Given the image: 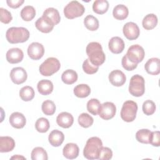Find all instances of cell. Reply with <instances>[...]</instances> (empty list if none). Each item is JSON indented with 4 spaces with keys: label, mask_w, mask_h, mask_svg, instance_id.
Returning a JSON list of instances; mask_svg holds the SVG:
<instances>
[{
    "label": "cell",
    "mask_w": 160,
    "mask_h": 160,
    "mask_svg": "<svg viewBox=\"0 0 160 160\" xmlns=\"http://www.w3.org/2000/svg\"><path fill=\"white\" fill-rule=\"evenodd\" d=\"M11 159H26V158L23 156H19V155H15L14 156H12L11 158Z\"/></svg>",
    "instance_id": "cell-46"
},
{
    "label": "cell",
    "mask_w": 160,
    "mask_h": 160,
    "mask_svg": "<svg viewBox=\"0 0 160 160\" xmlns=\"http://www.w3.org/2000/svg\"><path fill=\"white\" fill-rule=\"evenodd\" d=\"M10 124L14 128L21 129L26 123V119L23 114L19 112H12L9 118Z\"/></svg>",
    "instance_id": "cell-17"
},
{
    "label": "cell",
    "mask_w": 160,
    "mask_h": 160,
    "mask_svg": "<svg viewBox=\"0 0 160 160\" xmlns=\"http://www.w3.org/2000/svg\"><path fill=\"white\" fill-rule=\"evenodd\" d=\"M151 131L148 129H142L136 133V140L143 144H149Z\"/></svg>",
    "instance_id": "cell-33"
},
{
    "label": "cell",
    "mask_w": 160,
    "mask_h": 160,
    "mask_svg": "<svg viewBox=\"0 0 160 160\" xmlns=\"http://www.w3.org/2000/svg\"><path fill=\"white\" fill-rule=\"evenodd\" d=\"M61 68L59 61L54 57L47 58L39 66V72L44 76H50L58 72Z\"/></svg>",
    "instance_id": "cell-4"
},
{
    "label": "cell",
    "mask_w": 160,
    "mask_h": 160,
    "mask_svg": "<svg viewBox=\"0 0 160 160\" xmlns=\"http://www.w3.org/2000/svg\"><path fill=\"white\" fill-rule=\"evenodd\" d=\"M121 64H122L123 68L127 71H132V70L135 69L138 66V64H135V63H133L131 61H130L129 60V59L127 58L126 55H124L122 57V61H121Z\"/></svg>",
    "instance_id": "cell-43"
},
{
    "label": "cell",
    "mask_w": 160,
    "mask_h": 160,
    "mask_svg": "<svg viewBox=\"0 0 160 160\" xmlns=\"http://www.w3.org/2000/svg\"><path fill=\"white\" fill-rule=\"evenodd\" d=\"M50 127L49 122L48 119L45 118H40L37 119L35 123L36 129L41 133L47 132Z\"/></svg>",
    "instance_id": "cell-37"
},
{
    "label": "cell",
    "mask_w": 160,
    "mask_h": 160,
    "mask_svg": "<svg viewBox=\"0 0 160 160\" xmlns=\"http://www.w3.org/2000/svg\"><path fill=\"white\" fill-rule=\"evenodd\" d=\"M101 103L99 101L95 98H92L87 102V109L92 115H97L99 112Z\"/></svg>",
    "instance_id": "cell-36"
},
{
    "label": "cell",
    "mask_w": 160,
    "mask_h": 160,
    "mask_svg": "<svg viewBox=\"0 0 160 160\" xmlns=\"http://www.w3.org/2000/svg\"><path fill=\"white\" fill-rule=\"evenodd\" d=\"M44 54V48L42 44L33 42L28 48V54L33 60L40 59Z\"/></svg>",
    "instance_id": "cell-11"
},
{
    "label": "cell",
    "mask_w": 160,
    "mask_h": 160,
    "mask_svg": "<svg viewBox=\"0 0 160 160\" xmlns=\"http://www.w3.org/2000/svg\"><path fill=\"white\" fill-rule=\"evenodd\" d=\"M78 121L79 124L84 128H88L90 127L93 124L94 122L92 117L86 112L81 113L79 116Z\"/></svg>",
    "instance_id": "cell-35"
},
{
    "label": "cell",
    "mask_w": 160,
    "mask_h": 160,
    "mask_svg": "<svg viewBox=\"0 0 160 160\" xmlns=\"http://www.w3.org/2000/svg\"><path fill=\"white\" fill-rule=\"evenodd\" d=\"M109 80L112 85L119 87L125 83L126 81V76L121 70L116 69L112 71L109 73Z\"/></svg>",
    "instance_id": "cell-13"
},
{
    "label": "cell",
    "mask_w": 160,
    "mask_h": 160,
    "mask_svg": "<svg viewBox=\"0 0 160 160\" xmlns=\"http://www.w3.org/2000/svg\"><path fill=\"white\" fill-rule=\"evenodd\" d=\"M48 140L51 146L54 147H58L63 142L64 140V135L61 131L54 129L49 134Z\"/></svg>",
    "instance_id": "cell-21"
},
{
    "label": "cell",
    "mask_w": 160,
    "mask_h": 160,
    "mask_svg": "<svg viewBox=\"0 0 160 160\" xmlns=\"http://www.w3.org/2000/svg\"><path fill=\"white\" fill-rule=\"evenodd\" d=\"M102 147L101 139L98 137H91L88 139L83 150V155L88 159H98Z\"/></svg>",
    "instance_id": "cell-2"
},
{
    "label": "cell",
    "mask_w": 160,
    "mask_h": 160,
    "mask_svg": "<svg viewBox=\"0 0 160 160\" xmlns=\"http://www.w3.org/2000/svg\"><path fill=\"white\" fill-rule=\"evenodd\" d=\"M74 122L72 115L68 112H62L59 113L56 118V122L61 128H69Z\"/></svg>",
    "instance_id": "cell-18"
},
{
    "label": "cell",
    "mask_w": 160,
    "mask_h": 160,
    "mask_svg": "<svg viewBox=\"0 0 160 160\" xmlns=\"http://www.w3.org/2000/svg\"><path fill=\"white\" fill-rule=\"evenodd\" d=\"M112 157V150L108 147H102L98 159L101 160H109Z\"/></svg>",
    "instance_id": "cell-42"
},
{
    "label": "cell",
    "mask_w": 160,
    "mask_h": 160,
    "mask_svg": "<svg viewBox=\"0 0 160 160\" xmlns=\"http://www.w3.org/2000/svg\"><path fill=\"white\" fill-rule=\"evenodd\" d=\"M6 60L11 64H16L22 61L24 58L22 51L18 48L9 49L6 55Z\"/></svg>",
    "instance_id": "cell-14"
},
{
    "label": "cell",
    "mask_w": 160,
    "mask_h": 160,
    "mask_svg": "<svg viewBox=\"0 0 160 160\" xmlns=\"http://www.w3.org/2000/svg\"><path fill=\"white\" fill-rule=\"evenodd\" d=\"M82 69L84 71V72H85L86 74H92L96 73L98 69H99V67L94 66V64H92L90 61L89 60V59H86L82 63Z\"/></svg>",
    "instance_id": "cell-40"
},
{
    "label": "cell",
    "mask_w": 160,
    "mask_h": 160,
    "mask_svg": "<svg viewBox=\"0 0 160 160\" xmlns=\"http://www.w3.org/2000/svg\"><path fill=\"white\" fill-rule=\"evenodd\" d=\"M35 26L39 31L44 33H48L53 29L54 24L48 18L42 16L37 19Z\"/></svg>",
    "instance_id": "cell-15"
},
{
    "label": "cell",
    "mask_w": 160,
    "mask_h": 160,
    "mask_svg": "<svg viewBox=\"0 0 160 160\" xmlns=\"http://www.w3.org/2000/svg\"><path fill=\"white\" fill-rule=\"evenodd\" d=\"M156 108L155 103L151 100H146L142 104V111L147 116L153 114L156 111Z\"/></svg>",
    "instance_id": "cell-39"
},
{
    "label": "cell",
    "mask_w": 160,
    "mask_h": 160,
    "mask_svg": "<svg viewBox=\"0 0 160 160\" xmlns=\"http://www.w3.org/2000/svg\"><path fill=\"white\" fill-rule=\"evenodd\" d=\"M126 55L130 61L135 64H138L143 60L145 52L142 46L139 44H134L128 48Z\"/></svg>",
    "instance_id": "cell-8"
},
{
    "label": "cell",
    "mask_w": 160,
    "mask_h": 160,
    "mask_svg": "<svg viewBox=\"0 0 160 160\" xmlns=\"http://www.w3.org/2000/svg\"><path fill=\"white\" fill-rule=\"evenodd\" d=\"M122 32L124 36L129 40H135L140 34L138 26L133 22H126L123 26Z\"/></svg>",
    "instance_id": "cell-10"
},
{
    "label": "cell",
    "mask_w": 160,
    "mask_h": 160,
    "mask_svg": "<svg viewBox=\"0 0 160 160\" xmlns=\"http://www.w3.org/2000/svg\"><path fill=\"white\" fill-rule=\"evenodd\" d=\"M41 109L45 115L51 116L54 114L56 111V105L53 101L46 100L42 102Z\"/></svg>",
    "instance_id": "cell-38"
},
{
    "label": "cell",
    "mask_w": 160,
    "mask_h": 160,
    "mask_svg": "<svg viewBox=\"0 0 160 160\" xmlns=\"http://www.w3.org/2000/svg\"><path fill=\"white\" fill-rule=\"evenodd\" d=\"M109 8V2L106 0H96L92 4V10L98 14H103Z\"/></svg>",
    "instance_id": "cell-28"
},
{
    "label": "cell",
    "mask_w": 160,
    "mask_h": 160,
    "mask_svg": "<svg viewBox=\"0 0 160 160\" xmlns=\"http://www.w3.org/2000/svg\"><path fill=\"white\" fill-rule=\"evenodd\" d=\"M86 52L90 62L96 66L102 65L106 59V56L100 43L98 42H89L86 48Z\"/></svg>",
    "instance_id": "cell-1"
},
{
    "label": "cell",
    "mask_w": 160,
    "mask_h": 160,
    "mask_svg": "<svg viewBox=\"0 0 160 160\" xmlns=\"http://www.w3.org/2000/svg\"><path fill=\"white\" fill-rule=\"evenodd\" d=\"M29 35L28 29L23 27H11L6 32V39L11 44L24 42L28 40Z\"/></svg>",
    "instance_id": "cell-3"
},
{
    "label": "cell",
    "mask_w": 160,
    "mask_h": 160,
    "mask_svg": "<svg viewBox=\"0 0 160 160\" xmlns=\"http://www.w3.org/2000/svg\"><path fill=\"white\" fill-rule=\"evenodd\" d=\"M129 14L128 8L124 4L116 5L112 11L113 17L118 20L125 19Z\"/></svg>",
    "instance_id": "cell-24"
},
{
    "label": "cell",
    "mask_w": 160,
    "mask_h": 160,
    "mask_svg": "<svg viewBox=\"0 0 160 160\" xmlns=\"http://www.w3.org/2000/svg\"><path fill=\"white\" fill-rule=\"evenodd\" d=\"M146 71L151 75H158L160 72L159 59L152 58L146 62L144 65Z\"/></svg>",
    "instance_id": "cell-19"
},
{
    "label": "cell",
    "mask_w": 160,
    "mask_h": 160,
    "mask_svg": "<svg viewBox=\"0 0 160 160\" xmlns=\"http://www.w3.org/2000/svg\"><path fill=\"white\" fill-rule=\"evenodd\" d=\"M78 74L72 69H67L61 75L62 82L66 84H72L78 80Z\"/></svg>",
    "instance_id": "cell-27"
},
{
    "label": "cell",
    "mask_w": 160,
    "mask_h": 160,
    "mask_svg": "<svg viewBox=\"0 0 160 160\" xmlns=\"http://www.w3.org/2000/svg\"><path fill=\"white\" fill-rule=\"evenodd\" d=\"M11 81L16 84H20L24 82L28 78L26 71L21 67L14 68L10 72Z\"/></svg>",
    "instance_id": "cell-12"
},
{
    "label": "cell",
    "mask_w": 160,
    "mask_h": 160,
    "mask_svg": "<svg viewBox=\"0 0 160 160\" xmlns=\"http://www.w3.org/2000/svg\"><path fill=\"white\" fill-rule=\"evenodd\" d=\"M34 91L29 86L22 87L19 91V96L24 101H30L34 97Z\"/></svg>",
    "instance_id": "cell-31"
},
{
    "label": "cell",
    "mask_w": 160,
    "mask_h": 160,
    "mask_svg": "<svg viewBox=\"0 0 160 160\" xmlns=\"http://www.w3.org/2000/svg\"><path fill=\"white\" fill-rule=\"evenodd\" d=\"M43 16L46 17L52 23L55 25H57L61 21V17L59 11L54 8H48L43 12Z\"/></svg>",
    "instance_id": "cell-26"
},
{
    "label": "cell",
    "mask_w": 160,
    "mask_h": 160,
    "mask_svg": "<svg viewBox=\"0 0 160 160\" xmlns=\"http://www.w3.org/2000/svg\"><path fill=\"white\" fill-rule=\"evenodd\" d=\"M31 155L32 160H47L48 159L46 151L41 147H36L34 148Z\"/></svg>",
    "instance_id": "cell-34"
},
{
    "label": "cell",
    "mask_w": 160,
    "mask_h": 160,
    "mask_svg": "<svg viewBox=\"0 0 160 160\" xmlns=\"http://www.w3.org/2000/svg\"><path fill=\"white\" fill-rule=\"evenodd\" d=\"M15 147L14 140L9 136L0 137V152H10Z\"/></svg>",
    "instance_id": "cell-22"
},
{
    "label": "cell",
    "mask_w": 160,
    "mask_h": 160,
    "mask_svg": "<svg viewBox=\"0 0 160 160\" xmlns=\"http://www.w3.org/2000/svg\"><path fill=\"white\" fill-rule=\"evenodd\" d=\"M85 11L84 6L78 1L69 2L64 8V14L68 19H74L81 16Z\"/></svg>",
    "instance_id": "cell-7"
},
{
    "label": "cell",
    "mask_w": 160,
    "mask_h": 160,
    "mask_svg": "<svg viewBox=\"0 0 160 160\" xmlns=\"http://www.w3.org/2000/svg\"><path fill=\"white\" fill-rule=\"evenodd\" d=\"M91 93L90 87L86 84H80L74 88V94L76 96L80 98L88 97Z\"/></svg>",
    "instance_id": "cell-29"
},
{
    "label": "cell",
    "mask_w": 160,
    "mask_h": 160,
    "mask_svg": "<svg viewBox=\"0 0 160 160\" xmlns=\"http://www.w3.org/2000/svg\"><path fill=\"white\" fill-rule=\"evenodd\" d=\"M138 111V104L136 102L128 100L125 101L121 110V119L128 122H132L136 117Z\"/></svg>",
    "instance_id": "cell-6"
},
{
    "label": "cell",
    "mask_w": 160,
    "mask_h": 160,
    "mask_svg": "<svg viewBox=\"0 0 160 160\" xmlns=\"http://www.w3.org/2000/svg\"><path fill=\"white\" fill-rule=\"evenodd\" d=\"M158 24V18L154 14H148L144 16L142 21V27L146 30L154 29Z\"/></svg>",
    "instance_id": "cell-25"
},
{
    "label": "cell",
    "mask_w": 160,
    "mask_h": 160,
    "mask_svg": "<svg viewBox=\"0 0 160 160\" xmlns=\"http://www.w3.org/2000/svg\"><path fill=\"white\" fill-rule=\"evenodd\" d=\"M116 107L113 102H105L101 105L98 114L104 120L112 119L116 114Z\"/></svg>",
    "instance_id": "cell-9"
},
{
    "label": "cell",
    "mask_w": 160,
    "mask_h": 160,
    "mask_svg": "<svg viewBox=\"0 0 160 160\" xmlns=\"http://www.w3.org/2000/svg\"><path fill=\"white\" fill-rule=\"evenodd\" d=\"M79 147L76 144L72 142L66 144L62 149L63 156L69 159L76 158L79 155Z\"/></svg>",
    "instance_id": "cell-20"
},
{
    "label": "cell",
    "mask_w": 160,
    "mask_h": 160,
    "mask_svg": "<svg viewBox=\"0 0 160 160\" xmlns=\"http://www.w3.org/2000/svg\"><path fill=\"white\" fill-rule=\"evenodd\" d=\"M145 91V81L142 76L139 74L132 76L129 81V92L135 97L142 96Z\"/></svg>",
    "instance_id": "cell-5"
},
{
    "label": "cell",
    "mask_w": 160,
    "mask_h": 160,
    "mask_svg": "<svg viewBox=\"0 0 160 160\" xmlns=\"http://www.w3.org/2000/svg\"><path fill=\"white\" fill-rule=\"evenodd\" d=\"M84 24L85 27L89 31H94L99 28L98 19L92 15H88L84 19Z\"/></svg>",
    "instance_id": "cell-32"
},
{
    "label": "cell",
    "mask_w": 160,
    "mask_h": 160,
    "mask_svg": "<svg viewBox=\"0 0 160 160\" xmlns=\"http://www.w3.org/2000/svg\"><path fill=\"white\" fill-rule=\"evenodd\" d=\"M21 18L25 21H31L36 16V10L32 6H26L21 11Z\"/></svg>",
    "instance_id": "cell-30"
},
{
    "label": "cell",
    "mask_w": 160,
    "mask_h": 160,
    "mask_svg": "<svg viewBox=\"0 0 160 160\" xmlns=\"http://www.w3.org/2000/svg\"><path fill=\"white\" fill-rule=\"evenodd\" d=\"M108 47L110 51L112 53L119 54L123 51L125 45L122 38L118 36H114L109 41Z\"/></svg>",
    "instance_id": "cell-16"
},
{
    "label": "cell",
    "mask_w": 160,
    "mask_h": 160,
    "mask_svg": "<svg viewBox=\"0 0 160 160\" xmlns=\"http://www.w3.org/2000/svg\"><path fill=\"white\" fill-rule=\"evenodd\" d=\"M0 17L1 21L4 24L9 23L12 19L11 13L6 9L2 8H0Z\"/></svg>",
    "instance_id": "cell-41"
},
{
    "label": "cell",
    "mask_w": 160,
    "mask_h": 160,
    "mask_svg": "<svg viewBox=\"0 0 160 160\" xmlns=\"http://www.w3.org/2000/svg\"><path fill=\"white\" fill-rule=\"evenodd\" d=\"M24 1V0H7L6 2L9 7L11 8H18L19 6H21L23 3Z\"/></svg>",
    "instance_id": "cell-45"
},
{
    "label": "cell",
    "mask_w": 160,
    "mask_h": 160,
    "mask_svg": "<svg viewBox=\"0 0 160 160\" xmlns=\"http://www.w3.org/2000/svg\"><path fill=\"white\" fill-rule=\"evenodd\" d=\"M149 144L156 147H159L160 146V132L159 131L151 132Z\"/></svg>",
    "instance_id": "cell-44"
},
{
    "label": "cell",
    "mask_w": 160,
    "mask_h": 160,
    "mask_svg": "<svg viewBox=\"0 0 160 160\" xmlns=\"http://www.w3.org/2000/svg\"><path fill=\"white\" fill-rule=\"evenodd\" d=\"M37 88L38 92L44 96L50 94L53 91V84L48 79H42L40 80L38 84Z\"/></svg>",
    "instance_id": "cell-23"
}]
</instances>
